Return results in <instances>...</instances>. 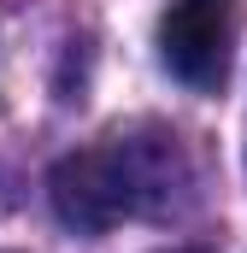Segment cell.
Returning a JSON list of instances; mask_svg holds the SVG:
<instances>
[{"label":"cell","instance_id":"2","mask_svg":"<svg viewBox=\"0 0 247 253\" xmlns=\"http://www.w3.org/2000/svg\"><path fill=\"white\" fill-rule=\"evenodd\" d=\"M236 47V0H177L159 18V59L188 88H218Z\"/></svg>","mask_w":247,"mask_h":253},{"label":"cell","instance_id":"3","mask_svg":"<svg viewBox=\"0 0 247 253\" xmlns=\"http://www.w3.org/2000/svg\"><path fill=\"white\" fill-rule=\"evenodd\" d=\"M171 253H206V248H171Z\"/></svg>","mask_w":247,"mask_h":253},{"label":"cell","instance_id":"1","mask_svg":"<svg viewBox=\"0 0 247 253\" xmlns=\"http://www.w3.org/2000/svg\"><path fill=\"white\" fill-rule=\"evenodd\" d=\"M177 189H188V165L177 135H112L106 147H82V153H65L47 177L53 194V212H59L65 230L77 236H100L124 218H153V212H171Z\"/></svg>","mask_w":247,"mask_h":253}]
</instances>
